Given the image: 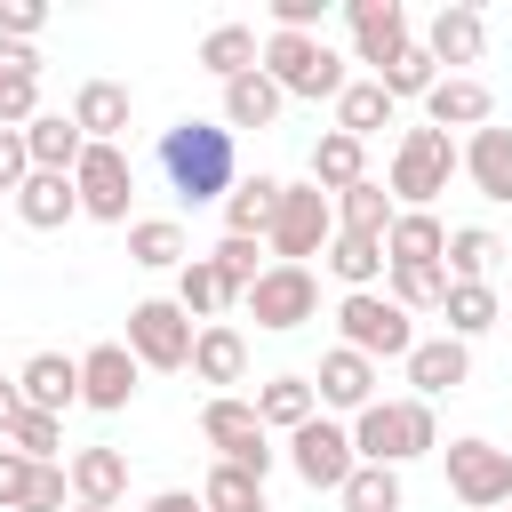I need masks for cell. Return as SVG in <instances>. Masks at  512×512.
Returning <instances> with one entry per match:
<instances>
[{
  "mask_svg": "<svg viewBox=\"0 0 512 512\" xmlns=\"http://www.w3.org/2000/svg\"><path fill=\"white\" fill-rule=\"evenodd\" d=\"M160 176L184 208H208V200H232L240 184V152H232V128L224 120H176L160 128Z\"/></svg>",
  "mask_w": 512,
  "mask_h": 512,
  "instance_id": "cell-1",
  "label": "cell"
},
{
  "mask_svg": "<svg viewBox=\"0 0 512 512\" xmlns=\"http://www.w3.org/2000/svg\"><path fill=\"white\" fill-rule=\"evenodd\" d=\"M352 448L360 464H408V456H432L440 448V424H432V400H376L352 416Z\"/></svg>",
  "mask_w": 512,
  "mask_h": 512,
  "instance_id": "cell-2",
  "label": "cell"
},
{
  "mask_svg": "<svg viewBox=\"0 0 512 512\" xmlns=\"http://www.w3.org/2000/svg\"><path fill=\"white\" fill-rule=\"evenodd\" d=\"M264 72L280 80V96H304V104H336L344 96V56L320 40V32H272L264 40Z\"/></svg>",
  "mask_w": 512,
  "mask_h": 512,
  "instance_id": "cell-3",
  "label": "cell"
},
{
  "mask_svg": "<svg viewBox=\"0 0 512 512\" xmlns=\"http://www.w3.org/2000/svg\"><path fill=\"white\" fill-rule=\"evenodd\" d=\"M464 168V152H456V136L448 128H408L400 136V152H392V176H384V192L392 200H408V208H432V192H448V176Z\"/></svg>",
  "mask_w": 512,
  "mask_h": 512,
  "instance_id": "cell-4",
  "label": "cell"
},
{
  "mask_svg": "<svg viewBox=\"0 0 512 512\" xmlns=\"http://www.w3.org/2000/svg\"><path fill=\"white\" fill-rule=\"evenodd\" d=\"M336 336L360 352V360H408L416 352V312H400L384 288H360L336 304Z\"/></svg>",
  "mask_w": 512,
  "mask_h": 512,
  "instance_id": "cell-5",
  "label": "cell"
},
{
  "mask_svg": "<svg viewBox=\"0 0 512 512\" xmlns=\"http://www.w3.org/2000/svg\"><path fill=\"white\" fill-rule=\"evenodd\" d=\"M200 440L216 448V464H240V472H272V432H264V416H256V400H232V392H216L208 408H200Z\"/></svg>",
  "mask_w": 512,
  "mask_h": 512,
  "instance_id": "cell-6",
  "label": "cell"
},
{
  "mask_svg": "<svg viewBox=\"0 0 512 512\" xmlns=\"http://www.w3.org/2000/svg\"><path fill=\"white\" fill-rule=\"evenodd\" d=\"M192 312L176 304V296H144V304H128V352H136V368H192Z\"/></svg>",
  "mask_w": 512,
  "mask_h": 512,
  "instance_id": "cell-7",
  "label": "cell"
},
{
  "mask_svg": "<svg viewBox=\"0 0 512 512\" xmlns=\"http://www.w3.org/2000/svg\"><path fill=\"white\" fill-rule=\"evenodd\" d=\"M272 256L280 264H304V256H320L328 240H336V200L320 192V184H288L280 192V216H272Z\"/></svg>",
  "mask_w": 512,
  "mask_h": 512,
  "instance_id": "cell-8",
  "label": "cell"
},
{
  "mask_svg": "<svg viewBox=\"0 0 512 512\" xmlns=\"http://www.w3.org/2000/svg\"><path fill=\"white\" fill-rule=\"evenodd\" d=\"M240 304H248L256 328L288 336V328H304V320L320 312V280H312V264H264V280H256Z\"/></svg>",
  "mask_w": 512,
  "mask_h": 512,
  "instance_id": "cell-9",
  "label": "cell"
},
{
  "mask_svg": "<svg viewBox=\"0 0 512 512\" xmlns=\"http://www.w3.org/2000/svg\"><path fill=\"white\" fill-rule=\"evenodd\" d=\"M72 192H80V216L96 224H128V200H136V168L120 144H88L80 168H72Z\"/></svg>",
  "mask_w": 512,
  "mask_h": 512,
  "instance_id": "cell-10",
  "label": "cell"
},
{
  "mask_svg": "<svg viewBox=\"0 0 512 512\" xmlns=\"http://www.w3.org/2000/svg\"><path fill=\"white\" fill-rule=\"evenodd\" d=\"M448 488L472 512L512 504V448H496V440H448Z\"/></svg>",
  "mask_w": 512,
  "mask_h": 512,
  "instance_id": "cell-11",
  "label": "cell"
},
{
  "mask_svg": "<svg viewBox=\"0 0 512 512\" xmlns=\"http://www.w3.org/2000/svg\"><path fill=\"white\" fill-rule=\"evenodd\" d=\"M288 464H296V480H304V488H344V480L360 472V448H352V432H344V424L312 416L304 432H288Z\"/></svg>",
  "mask_w": 512,
  "mask_h": 512,
  "instance_id": "cell-12",
  "label": "cell"
},
{
  "mask_svg": "<svg viewBox=\"0 0 512 512\" xmlns=\"http://www.w3.org/2000/svg\"><path fill=\"white\" fill-rule=\"evenodd\" d=\"M136 376H144V368H136L128 344H88V352H80V400H88L96 416H120V408L136 400Z\"/></svg>",
  "mask_w": 512,
  "mask_h": 512,
  "instance_id": "cell-13",
  "label": "cell"
},
{
  "mask_svg": "<svg viewBox=\"0 0 512 512\" xmlns=\"http://www.w3.org/2000/svg\"><path fill=\"white\" fill-rule=\"evenodd\" d=\"M344 24H352V56H360V64H376V72L416 40L400 0H352V8H344Z\"/></svg>",
  "mask_w": 512,
  "mask_h": 512,
  "instance_id": "cell-14",
  "label": "cell"
},
{
  "mask_svg": "<svg viewBox=\"0 0 512 512\" xmlns=\"http://www.w3.org/2000/svg\"><path fill=\"white\" fill-rule=\"evenodd\" d=\"M312 392H320V408H344V416H360V408H376V360H360L352 344H336V352H320V376H312Z\"/></svg>",
  "mask_w": 512,
  "mask_h": 512,
  "instance_id": "cell-15",
  "label": "cell"
},
{
  "mask_svg": "<svg viewBox=\"0 0 512 512\" xmlns=\"http://www.w3.org/2000/svg\"><path fill=\"white\" fill-rule=\"evenodd\" d=\"M400 368H408L416 400H440V392H464V376H472V352H464L456 336H416V352H408Z\"/></svg>",
  "mask_w": 512,
  "mask_h": 512,
  "instance_id": "cell-16",
  "label": "cell"
},
{
  "mask_svg": "<svg viewBox=\"0 0 512 512\" xmlns=\"http://www.w3.org/2000/svg\"><path fill=\"white\" fill-rule=\"evenodd\" d=\"M40 120V48L0 40V128H32Z\"/></svg>",
  "mask_w": 512,
  "mask_h": 512,
  "instance_id": "cell-17",
  "label": "cell"
},
{
  "mask_svg": "<svg viewBox=\"0 0 512 512\" xmlns=\"http://www.w3.org/2000/svg\"><path fill=\"white\" fill-rule=\"evenodd\" d=\"M488 112H496V96L472 72H440V88L424 96V120L432 128H488Z\"/></svg>",
  "mask_w": 512,
  "mask_h": 512,
  "instance_id": "cell-18",
  "label": "cell"
},
{
  "mask_svg": "<svg viewBox=\"0 0 512 512\" xmlns=\"http://www.w3.org/2000/svg\"><path fill=\"white\" fill-rule=\"evenodd\" d=\"M16 392H24V408L64 416V408L80 400V360H64V352H32V360H24V376H16Z\"/></svg>",
  "mask_w": 512,
  "mask_h": 512,
  "instance_id": "cell-19",
  "label": "cell"
},
{
  "mask_svg": "<svg viewBox=\"0 0 512 512\" xmlns=\"http://www.w3.org/2000/svg\"><path fill=\"white\" fill-rule=\"evenodd\" d=\"M72 128H80L88 144H120V128H128V88H120V80H80V88H72Z\"/></svg>",
  "mask_w": 512,
  "mask_h": 512,
  "instance_id": "cell-20",
  "label": "cell"
},
{
  "mask_svg": "<svg viewBox=\"0 0 512 512\" xmlns=\"http://www.w3.org/2000/svg\"><path fill=\"white\" fill-rule=\"evenodd\" d=\"M24 152H32V168H40V176H72V168H80V152H88V136L72 128V112H40V120L24 128Z\"/></svg>",
  "mask_w": 512,
  "mask_h": 512,
  "instance_id": "cell-21",
  "label": "cell"
},
{
  "mask_svg": "<svg viewBox=\"0 0 512 512\" xmlns=\"http://www.w3.org/2000/svg\"><path fill=\"white\" fill-rule=\"evenodd\" d=\"M280 192H288L280 176H240L232 200H224V232H232V240H264L272 216H280Z\"/></svg>",
  "mask_w": 512,
  "mask_h": 512,
  "instance_id": "cell-22",
  "label": "cell"
},
{
  "mask_svg": "<svg viewBox=\"0 0 512 512\" xmlns=\"http://www.w3.org/2000/svg\"><path fill=\"white\" fill-rule=\"evenodd\" d=\"M384 256L392 264H448V224L432 208H400L392 232H384Z\"/></svg>",
  "mask_w": 512,
  "mask_h": 512,
  "instance_id": "cell-23",
  "label": "cell"
},
{
  "mask_svg": "<svg viewBox=\"0 0 512 512\" xmlns=\"http://www.w3.org/2000/svg\"><path fill=\"white\" fill-rule=\"evenodd\" d=\"M64 472H72V504H112L120 512V496H128V456L120 448H80Z\"/></svg>",
  "mask_w": 512,
  "mask_h": 512,
  "instance_id": "cell-24",
  "label": "cell"
},
{
  "mask_svg": "<svg viewBox=\"0 0 512 512\" xmlns=\"http://www.w3.org/2000/svg\"><path fill=\"white\" fill-rule=\"evenodd\" d=\"M424 48H432V64H480V48H488V24H480V8H440L432 16V32H424Z\"/></svg>",
  "mask_w": 512,
  "mask_h": 512,
  "instance_id": "cell-25",
  "label": "cell"
},
{
  "mask_svg": "<svg viewBox=\"0 0 512 512\" xmlns=\"http://www.w3.org/2000/svg\"><path fill=\"white\" fill-rule=\"evenodd\" d=\"M280 80L256 64V72H240V80H224V128H272L280 120Z\"/></svg>",
  "mask_w": 512,
  "mask_h": 512,
  "instance_id": "cell-26",
  "label": "cell"
},
{
  "mask_svg": "<svg viewBox=\"0 0 512 512\" xmlns=\"http://www.w3.org/2000/svg\"><path fill=\"white\" fill-rule=\"evenodd\" d=\"M312 184L336 200V192H352V184H368V144L360 136H344V128H328L320 144H312Z\"/></svg>",
  "mask_w": 512,
  "mask_h": 512,
  "instance_id": "cell-27",
  "label": "cell"
},
{
  "mask_svg": "<svg viewBox=\"0 0 512 512\" xmlns=\"http://www.w3.org/2000/svg\"><path fill=\"white\" fill-rule=\"evenodd\" d=\"M320 264L344 280V296H360V288H376L384 272H392V256H384V240H360V232H336L328 248H320Z\"/></svg>",
  "mask_w": 512,
  "mask_h": 512,
  "instance_id": "cell-28",
  "label": "cell"
},
{
  "mask_svg": "<svg viewBox=\"0 0 512 512\" xmlns=\"http://www.w3.org/2000/svg\"><path fill=\"white\" fill-rule=\"evenodd\" d=\"M192 376H200V384H240V376H248V336L224 328V320H208V328L192 336Z\"/></svg>",
  "mask_w": 512,
  "mask_h": 512,
  "instance_id": "cell-29",
  "label": "cell"
},
{
  "mask_svg": "<svg viewBox=\"0 0 512 512\" xmlns=\"http://www.w3.org/2000/svg\"><path fill=\"white\" fill-rule=\"evenodd\" d=\"M256 416H264V432H304V424L320 416L312 376H272V384H256Z\"/></svg>",
  "mask_w": 512,
  "mask_h": 512,
  "instance_id": "cell-30",
  "label": "cell"
},
{
  "mask_svg": "<svg viewBox=\"0 0 512 512\" xmlns=\"http://www.w3.org/2000/svg\"><path fill=\"white\" fill-rule=\"evenodd\" d=\"M464 176L480 184V200H512V128H472Z\"/></svg>",
  "mask_w": 512,
  "mask_h": 512,
  "instance_id": "cell-31",
  "label": "cell"
},
{
  "mask_svg": "<svg viewBox=\"0 0 512 512\" xmlns=\"http://www.w3.org/2000/svg\"><path fill=\"white\" fill-rule=\"evenodd\" d=\"M128 256H136L144 272H184V264H192L176 216H136V224H128Z\"/></svg>",
  "mask_w": 512,
  "mask_h": 512,
  "instance_id": "cell-32",
  "label": "cell"
},
{
  "mask_svg": "<svg viewBox=\"0 0 512 512\" xmlns=\"http://www.w3.org/2000/svg\"><path fill=\"white\" fill-rule=\"evenodd\" d=\"M16 216H24L32 232H56V224H72V216H80V192H72V176H40V168H32V184L16 192Z\"/></svg>",
  "mask_w": 512,
  "mask_h": 512,
  "instance_id": "cell-33",
  "label": "cell"
},
{
  "mask_svg": "<svg viewBox=\"0 0 512 512\" xmlns=\"http://www.w3.org/2000/svg\"><path fill=\"white\" fill-rule=\"evenodd\" d=\"M392 216H400V200L368 176V184H352V192H336V232H360V240H384L392 232Z\"/></svg>",
  "mask_w": 512,
  "mask_h": 512,
  "instance_id": "cell-34",
  "label": "cell"
},
{
  "mask_svg": "<svg viewBox=\"0 0 512 512\" xmlns=\"http://www.w3.org/2000/svg\"><path fill=\"white\" fill-rule=\"evenodd\" d=\"M392 112H400V104L384 96V80H344V96H336V128L360 136V144H368L376 128H392Z\"/></svg>",
  "mask_w": 512,
  "mask_h": 512,
  "instance_id": "cell-35",
  "label": "cell"
},
{
  "mask_svg": "<svg viewBox=\"0 0 512 512\" xmlns=\"http://www.w3.org/2000/svg\"><path fill=\"white\" fill-rule=\"evenodd\" d=\"M440 320H448V336H456V344L488 336V328H496V288H488V280H448V304H440Z\"/></svg>",
  "mask_w": 512,
  "mask_h": 512,
  "instance_id": "cell-36",
  "label": "cell"
},
{
  "mask_svg": "<svg viewBox=\"0 0 512 512\" xmlns=\"http://www.w3.org/2000/svg\"><path fill=\"white\" fill-rule=\"evenodd\" d=\"M200 64H208L216 80H240V72H256V64H264V40H256L248 24H216V32L200 40Z\"/></svg>",
  "mask_w": 512,
  "mask_h": 512,
  "instance_id": "cell-37",
  "label": "cell"
},
{
  "mask_svg": "<svg viewBox=\"0 0 512 512\" xmlns=\"http://www.w3.org/2000/svg\"><path fill=\"white\" fill-rule=\"evenodd\" d=\"M392 304L400 312H440L448 304V264H392Z\"/></svg>",
  "mask_w": 512,
  "mask_h": 512,
  "instance_id": "cell-38",
  "label": "cell"
},
{
  "mask_svg": "<svg viewBox=\"0 0 512 512\" xmlns=\"http://www.w3.org/2000/svg\"><path fill=\"white\" fill-rule=\"evenodd\" d=\"M200 504H208V512H272V504H264V480L240 472V464H216V472L200 480Z\"/></svg>",
  "mask_w": 512,
  "mask_h": 512,
  "instance_id": "cell-39",
  "label": "cell"
},
{
  "mask_svg": "<svg viewBox=\"0 0 512 512\" xmlns=\"http://www.w3.org/2000/svg\"><path fill=\"white\" fill-rule=\"evenodd\" d=\"M376 80H384V96L400 104V96H432V88H440V64H432V48H424V40H408Z\"/></svg>",
  "mask_w": 512,
  "mask_h": 512,
  "instance_id": "cell-40",
  "label": "cell"
},
{
  "mask_svg": "<svg viewBox=\"0 0 512 512\" xmlns=\"http://www.w3.org/2000/svg\"><path fill=\"white\" fill-rule=\"evenodd\" d=\"M496 256H504V248H496L488 224H456V232H448V280H488Z\"/></svg>",
  "mask_w": 512,
  "mask_h": 512,
  "instance_id": "cell-41",
  "label": "cell"
},
{
  "mask_svg": "<svg viewBox=\"0 0 512 512\" xmlns=\"http://www.w3.org/2000/svg\"><path fill=\"white\" fill-rule=\"evenodd\" d=\"M336 496H344V512H400V504H408V496H400V472H392V464H360V472H352V480H344Z\"/></svg>",
  "mask_w": 512,
  "mask_h": 512,
  "instance_id": "cell-42",
  "label": "cell"
},
{
  "mask_svg": "<svg viewBox=\"0 0 512 512\" xmlns=\"http://www.w3.org/2000/svg\"><path fill=\"white\" fill-rule=\"evenodd\" d=\"M208 264H216V280H224V296H232V304H240V296L264 280V264H256V240H232V232L208 248Z\"/></svg>",
  "mask_w": 512,
  "mask_h": 512,
  "instance_id": "cell-43",
  "label": "cell"
},
{
  "mask_svg": "<svg viewBox=\"0 0 512 512\" xmlns=\"http://www.w3.org/2000/svg\"><path fill=\"white\" fill-rule=\"evenodd\" d=\"M176 304H184V312H192V320H216V312H224V304H232V296H224V280H216V264H208V256H192V264H184V272H176Z\"/></svg>",
  "mask_w": 512,
  "mask_h": 512,
  "instance_id": "cell-44",
  "label": "cell"
},
{
  "mask_svg": "<svg viewBox=\"0 0 512 512\" xmlns=\"http://www.w3.org/2000/svg\"><path fill=\"white\" fill-rule=\"evenodd\" d=\"M8 448H16V456H32V464H56V448H64V416L24 408V416H16V432H8Z\"/></svg>",
  "mask_w": 512,
  "mask_h": 512,
  "instance_id": "cell-45",
  "label": "cell"
},
{
  "mask_svg": "<svg viewBox=\"0 0 512 512\" xmlns=\"http://www.w3.org/2000/svg\"><path fill=\"white\" fill-rule=\"evenodd\" d=\"M72 504V472L64 464H40L32 472V496H24V512H64Z\"/></svg>",
  "mask_w": 512,
  "mask_h": 512,
  "instance_id": "cell-46",
  "label": "cell"
},
{
  "mask_svg": "<svg viewBox=\"0 0 512 512\" xmlns=\"http://www.w3.org/2000/svg\"><path fill=\"white\" fill-rule=\"evenodd\" d=\"M32 456H16V448H0V512H24V496H32Z\"/></svg>",
  "mask_w": 512,
  "mask_h": 512,
  "instance_id": "cell-47",
  "label": "cell"
},
{
  "mask_svg": "<svg viewBox=\"0 0 512 512\" xmlns=\"http://www.w3.org/2000/svg\"><path fill=\"white\" fill-rule=\"evenodd\" d=\"M40 24H48V8H40V0H0V40H24V48H32V40H40Z\"/></svg>",
  "mask_w": 512,
  "mask_h": 512,
  "instance_id": "cell-48",
  "label": "cell"
},
{
  "mask_svg": "<svg viewBox=\"0 0 512 512\" xmlns=\"http://www.w3.org/2000/svg\"><path fill=\"white\" fill-rule=\"evenodd\" d=\"M32 184V152H24V128H0V192H24Z\"/></svg>",
  "mask_w": 512,
  "mask_h": 512,
  "instance_id": "cell-49",
  "label": "cell"
},
{
  "mask_svg": "<svg viewBox=\"0 0 512 512\" xmlns=\"http://www.w3.org/2000/svg\"><path fill=\"white\" fill-rule=\"evenodd\" d=\"M320 24V0H272V32H312Z\"/></svg>",
  "mask_w": 512,
  "mask_h": 512,
  "instance_id": "cell-50",
  "label": "cell"
},
{
  "mask_svg": "<svg viewBox=\"0 0 512 512\" xmlns=\"http://www.w3.org/2000/svg\"><path fill=\"white\" fill-rule=\"evenodd\" d=\"M144 512H208V504H200V488H160V496H144Z\"/></svg>",
  "mask_w": 512,
  "mask_h": 512,
  "instance_id": "cell-51",
  "label": "cell"
},
{
  "mask_svg": "<svg viewBox=\"0 0 512 512\" xmlns=\"http://www.w3.org/2000/svg\"><path fill=\"white\" fill-rule=\"evenodd\" d=\"M16 416H24V392H16V384H8V376H0V440H8V432H16Z\"/></svg>",
  "mask_w": 512,
  "mask_h": 512,
  "instance_id": "cell-52",
  "label": "cell"
},
{
  "mask_svg": "<svg viewBox=\"0 0 512 512\" xmlns=\"http://www.w3.org/2000/svg\"><path fill=\"white\" fill-rule=\"evenodd\" d=\"M72 512H112V504H72Z\"/></svg>",
  "mask_w": 512,
  "mask_h": 512,
  "instance_id": "cell-53",
  "label": "cell"
},
{
  "mask_svg": "<svg viewBox=\"0 0 512 512\" xmlns=\"http://www.w3.org/2000/svg\"><path fill=\"white\" fill-rule=\"evenodd\" d=\"M496 512H504V504H496Z\"/></svg>",
  "mask_w": 512,
  "mask_h": 512,
  "instance_id": "cell-54",
  "label": "cell"
}]
</instances>
